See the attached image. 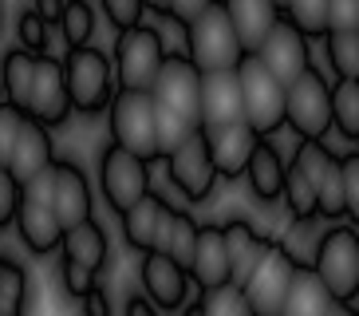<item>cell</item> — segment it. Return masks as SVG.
I'll return each instance as SVG.
<instances>
[{
    "label": "cell",
    "mask_w": 359,
    "mask_h": 316,
    "mask_svg": "<svg viewBox=\"0 0 359 316\" xmlns=\"http://www.w3.org/2000/svg\"><path fill=\"white\" fill-rule=\"evenodd\" d=\"M79 301H83V316H111V301H107V293L99 284H91Z\"/></svg>",
    "instance_id": "obj_45"
},
{
    "label": "cell",
    "mask_w": 359,
    "mask_h": 316,
    "mask_svg": "<svg viewBox=\"0 0 359 316\" xmlns=\"http://www.w3.org/2000/svg\"><path fill=\"white\" fill-rule=\"evenodd\" d=\"M150 99L170 111L186 115L190 123H198V95H201V72L190 63V55L182 52H166L158 63V72L150 79Z\"/></svg>",
    "instance_id": "obj_10"
},
{
    "label": "cell",
    "mask_w": 359,
    "mask_h": 316,
    "mask_svg": "<svg viewBox=\"0 0 359 316\" xmlns=\"http://www.w3.org/2000/svg\"><path fill=\"white\" fill-rule=\"evenodd\" d=\"M336 79H359V32H324Z\"/></svg>",
    "instance_id": "obj_33"
},
{
    "label": "cell",
    "mask_w": 359,
    "mask_h": 316,
    "mask_svg": "<svg viewBox=\"0 0 359 316\" xmlns=\"http://www.w3.org/2000/svg\"><path fill=\"white\" fill-rule=\"evenodd\" d=\"M20 44H24V52H32V55H40V52H48V40H52V32H48V24L36 16V12H20Z\"/></svg>",
    "instance_id": "obj_38"
},
{
    "label": "cell",
    "mask_w": 359,
    "mask_h": 316,
    "mask_svg": "<svg viewBox=\"0 0 359 316\" xmlns=\"http://www.w3.org/2000/svg\"><path fill=\"white\" fill-rule=\"evenodd\" d=\"M0 99H4V91H0Z\"/></svg>",
    "instance_id": "obj_52"
},
{
    "label": "cell",
    "mask_w": 359,
    "mask_h": 316,
    "mask_svg": "<svg viewBox=\"0 0 359 316\" xmlns=\"http://www.w3.org/2000/svg\"><path fill=\"white\" fill-rule=\"evenodd\" d=\"M190 281H198L201 289L229 281V253H225V233L222 225H201L198 221V245H194V261H190Z\"/></svg>",
    "instance_id": "obj_19"
},
{
    "label": "cell",
    "mask_w": 359,
    "mask_h": 316,
    "mask_svg": "<svg viewBox=\"0 0 359 316\" xmlns=\"http://www.w3.org/2000/svg\"><path fill=\"white\" fill-rule=\"evenodd\" d=\"M99 190H103L107 206L123 213L150 190V162L115 147V143H107L103 154H99Z\"/></svg>",
    "instance_id": "obj_9"
},
{
    "label": "cell",
    "mask_w": 359,
    "mask_h": 316,
    "mask_svg": "<svg viewBox=\"0 0 359 316\" xmlns=\"http://www.w3.org/2000/svg\"><path fill=\"white\" fill-rule=\"evenodd\" d=\"M32 12L40 16L43 24H55V20H60V12H64V0H36Z\"/></svg>",
    "instance_id": "obj_46"
},
{
    "label": "cell",
    "mask_w": 359,
    "mask_h": 316,
    "mask_svg": "<svg viewBox=\"0 0 359 316\" xmlns=\"http://www.w3.org/2000/svg\"><path fill=\"white\" fill-rule=\"evenodd\" d=\"M327 32H355L359 28V0H324Z\"/></svg>",
    "instance_id": "obj_41"
},
{
    "label": "cell",
    "mask_w": 359,
    "mask_h": 316,
    "mask_svg": "<svg viewBox=\"0 0 359 316\" xmlns=\"http://www.w3.org/2000/svg\"><path fill=\"white\" fill-rule=\"evenodd\" d=\"M222 4L229 12L237 36H241L245 52H257V44L264 40V32L280 20V4L276 0H222Z\"/></svg>",
    "instance_id": "obj_23"
},
{
    "label": "cell",
    "mask_w": 359,
    "mask_h": 316,
    "mask_svg": "<svg viewBox=\"0 0 359 316\" xmlns=\"http://www.w3.org/2000/svg\"><path fill=\"white\" fill-rule=\"evenodd\" d=\"M52 158H55L52 131L24 115L20 131H16V143H12V154H8V174L24 186V182L36 178L43 166H52Z\"/></svg>",
    "instance_id": "obj_18"
},
{
    "label": "cell",
    "mask_w": 359,
    "mask_h": 316,
    "mask_svg": "<svg viewBox=\"0 0 359 316\" xmlns=\"http://www.w3.org/2000/svg\"><path fill=\"white\" fill-rule=\"evenodd\" d=\"M99 4H103L107 20L115 24L118 32L142 24V12H147V4H142V0H99Z\"/></svg>",
    "instance_id": "obj_40"
},
{
    "label": "cell",
    "mask_w": 359,
    "mask_h": 316,
    "mask_svg": "<svg viewBox=\"0 0 359 316\" xmlns=\"http://www.w3.org/2000/svg\"><path fill=\"white\" fill-rule=\"evenodd\" d=\"M16 230H20V242L28 245L32 253H52L60 249V237H64V230H60V221H55L52 206L48 202H36V198H20V206H16Z\"/></svg>",
    "instance_id": "obj_20"
},
{
    "label": "cell",
    "mask_w": 359,
    "mask_h": 316,
    "mask_svg": "<svg viewBox=\"0 0 359 316\" xmlns=\"http://www.w3.org/2000/svg\"><path fill=\"white\" fill-rule=\"evenodd\" d=\"M276 4H280V8H285V0H276Z\"/></svg>",
    "instance_id": "obj_51"
},
{
    "label": "cell",
    "mask_w": 359,
    "mask_h": 316,
    "mask_svg": "<svg viewBox=\"0 0 359 316\" xmlns=\"http://www.w3.org/2000/svg\"><path fill=\"white\" fill-rule=\"evenodd\" d=\"M186 55H190V63L198 72L237 67V60L245 55L241 36H237V28H233L222 0H210V4L186 24Z\"/></svg>",
    "instance_id": "obj_2"
},
{
    "label": "cell",
    "mask_w": 359,
    "mask_h": 316,
    "mask_svg": "<svg viewBox=\"0 0 359 316\" xmlns=\"http://www.w3.org/2000/svg\"><path fill=\"white\" fill-rule=\"evenodd\" d=\"M111 143L138 158H158L154 150V99L150 91H135V87H118L111 95Z\"/></svg>",
    "instance_id": "obj_6"
},
{
    "label": "cell",
    "mask_w": 359,
    "mask_h": 316,
    "mask_svg": "<svg viewBox=\"0 0 359 316\" xmlns=\"http://www.w3.org/2000/svg\"><path fill=\"white\" fill-rule=\"evenodd\" d=\"M142 4H147V8H154L158 16H166V0H142Z\"/></svg>",
    "instance_id": "obj_48"
},
{
    "label": "cell",
    "mask_w": 359,
    "mask_h": 316,
    "mask_svg": "<svg viewBox=\"0 0 359 316\" xmlns=\"http://www.w3.org/2000/svg\"><path fill=\"white\" fill-rule=\"evenodd\" d=\"M280 198H285L288 213H292V221H308L316 218V190H312V182L300 174V170L288 162L285 166V186H280Z\"/></svg>",
    "instance_id": "obj_32"
},
{
    "label": "cell",
    "mask_w": 359,
    "mask_h": 316,
    "mask_svg": "<svg viewBox=\"0 0 359 316\" xmlns=\"http://www.w3.org/2000/svg\"><path fill=\"white\" fill-rule=\"evenodd\" d=\"M52 170H55L52 213L60 221V230H72V225L91 218V182H87V174L75 162H64V158H55Z\"/></svg>",
    "instance_id": "obj_16"
},
{
    "label": "cell",
    "mask_w": 359,
    "mask_h": 316,
    "mask_svg": "<svg viewBox=\"0 0 359 316\" xmlns=\"http://www.w3.org/2000/svg\"><path fill=\"white\" fill-rule=\"evenodd\" d=\"M16 206H20V182L8 174V166H0V230L12 225Z\"/></svg>",
    "instance_id": "obj_42"
},
{
    "label": "cell",
    "mask_w": 359,
    "mask_h": 316,
    "mask_svg": "<svg viewBox=\"0 0 359 316\" xmlns=\"http://www.w3.org/2000/svg\"><path fill=\"white\" fill-rule=\"evenodd\" d=\"M257 55H261V63L280 79V84H292L296 75L312 63V55H308V36L296 32L285 16L264 32V40L257 44Z\"/></svg>",
    "instance_id": "obj_13"
},
{
    "label": "cell",
    "mask_w": 359,
    "mask_h": 316,
    "mask_svg": "<svg viewBox=\"0 0 359 316\" xmlns=\"http://www.w3.org/2000/svg\"><path fill=\"white\" fill-rule=\"evenodd\" d=\"M327 103H332V126L348 143H355L359 138V79H336V87H327Z\"/></svg>",
    "instance_id": "obj_29"
},
{
    "label": "cell",
    "mask_w": 359,
    "mask_h": 316,
    "mask_svg": "<svg viewBox=\"0 0 359 316\" xmlns=\"http://www.w3.org/2000/svg\"><path fill=\"white\" fill-rule=\"evenodd\" d=\"M24 115L36 119L43 126H60L72 115V99H67V84H64V63L52 60L48 52L36 55V75H32V95Z\"/></svg>",
    "instance_id": "obj_12"
},
{
    "label": "cell",
    "mask_w": 359,
    "mask_h": 316,
    "mask_svg": "<svg viewBox=\"0 0 359 316\" xmlns=\"http://www.w3.org/2000/svg\"><path fill=\"white\" fill-rule=\"evenodd\" d=\"M308 269L320 277L336 305L355 308V293H359V233L351 225H332L327 233L316 237L312 261Z\"/></svg>",
    "instance_id": "obj_1"
},
{
    "label": "cell",
    "mask_w": 359,
    "mask_h": 316,
    "mask_svg": "<svg viewBox=\"0 0 359 316\" xmlns=\"http://www.w3.org/2000/svg\"><path fill=\"white\" fill-rule=\"evenodd\" d=\"M123 316H158V308H154V305H150V301H147V296H127V312H123Z\"/></svg>",
    "instance_id": "obj_47"
},
{
    "label": "cell",
    "mask_w": 359,
    "mask_h": 316,
    "mask_svg": "<svg viewBox=\"0 0 359 316\" xmlns=\"http://www.w3.org/2000/svg\"><path fill=\"white\" fill-rule=\"evenodd\" d=\"M225 233V253H229V281L241 284V277L249 273L257 265V257H261L264 249H269V237H261V233H253V225L249 221H225L222 225Z\"/></svg>",
    "instance_id": "obj_25"
},
{
    "label": "cell",
    "mask_w": 359,
    "mask_h": 316,
    "mask_svg": "<svg viewBox=\"0 0 359 316\" xmlns=\"http://www.w3.org/2000/svg\"><path fill=\"white\" fill-rule=\"evenodd\" d=\"M205 4H210V0H166V16H170V20H178L182 28H186V24H190L194 16L205 8Z\"/></svg>",
    "instance_id": "obj_44"
},
{
    "label": "cell",
    "mask_w": 359,
    "mask_h": 316,
    "mask_svg": "<svg viewBox=\"0 0 359 316\" xmlns=\"http://www.w3.org/2000/svg\"><path fill=\"white\" fill-rule=\"evenodd\" d=\"M237 87H241V115L257 135H276L285 126V84L261 63L257 52L237 60Z\"/></svg>",
    "instance_id": "obj_3"
},
{
    "label": "cell",
    "mask_w": 359,
    "mask_h": 316,
    "mask_svg": "<svg viewBox=\"0 0 359 316\" xmlns=\"http://www.w3.org/2000/svg\"><path fill=\"white\" fill-rule=\"evenodd\" d=\"M162 55H166V44H162L158 28H147V24H135V28H123L115 40V55H111V67L118 72V84L135 87V91H147L154 72H158Z\"/></svg>",
    "instance_id": "obj_8"
},
{
    "label": "cell",
    "mask_w": 359,
    "mask_h": 316,
    "mask_svg": "<svg viewBox=\"0 0 359 316\" xmlns=\"http://www.w3.org/2000/svg\"><path fill=\"white\" fill-rule=\"evenodd\" d=\"M201 135H205L210 162L217 170V178H241L245 162L253 154V143L261 138L245 119H233V123H222V126H201Z\"/></svg>",
    "instance_id": "obj_14"
},
{
    "label": "cell",
    "mask_w": 359,
    "mask_h": 316,
    "mask_svg": "<svg viewBox=\"0 0 359 316\" xmlns=\"http://www.w3.org/2000/svg\"><path fill=\"white\" fill-rule=\"evenodd\" d=\"M60 277H64V289L75 296V301H79V296H83L91 284H95V273H91V269H83V265L67 261V257H64V269H60Z\"/></svg>",
    "instance_id": "obj_43"
},
{
    "label": "cell",
    "mask_w": 359,
    "mask_h": 316,
    "mask_svg": "<svg viewBox=\"0 0 359 316\" xmlns=\"http://www.w3.org/2000/svg\"><path fill=\"white\" fill-rule=\"evenodd\" d=\"M285 126L300 138H324L332 126V103H327V79L308 63L292 84H285Z\"/></svg>",
    "instance_id": "obj_7"
},
{
    "label": "cell",
    "mask_w": 359,
    "mask_h": 316,
    "mask_svg": "<svg viewBox=\"0 0 359 316\" xmlns=\"http://www.w3.org/2000/svg\"><path fill=\"white\" fill-rule=\"evenodd\" d=\"M194 245H198V221H194V213L170 210V206H166V213H162V221H158V230H154V245H150V249L166 253L170 261H178L182 269H190Z\"/></svg>",
    "instance_id": "obj_22"
},
{
    "label": "cell",
    "mask_w": 359,
    "mask_h": 316,
    "mask_svg": "<svg viewBox=\"0 0 359 316\" xmlns=\"http://www.w3.org/2000/svg\"><path fill=\"white\" fill-rule=\"evenodd\" d=\"M166 170H170V182L186 194L190 202H205L213 198V186H217V170L210 162V147H205V135L190 131V138L182 143L178 150L166 154Z\"/></svg>",
    "instance_id": "obj_11"
},
{
    "label": "cell",
    "mask_w": 359,
    "mask_h": 316,
    "mask_svg": "<svg viewBox=\"0 0 359 316\" xmlns=\"http://www.w3.org/2000/svg\"><path fill=\"white\" fill-rule=\"evenodd\" d=\"M339 194H344V218H359V154H339Z\"/></svg>",
    "instance_id": "obj_37"
},
{
    "label": "cell",
    "mask_w": 359,
    "mask_h": 316,
    "mask_svg": "<svg viewBox=\"0 0 359 316\" xmlns=\"http://www.w3.org/2000/svg\"><path fill=\"white\" fill-rule=\"evenodd\" d=\"M280 16L296 32H304V36H324L327 32V4L324 0H285Z\"/></svg>",
    "instance_id": "obj_36"
},
{
    "label": "cell",
    "mask_w": 359,
    "mask_h": 316,
    "mask_svg": "<svg viewBox=\"0 0 359 316\" xmlns=\"http://www.w3.org/2000/svg\"><path fill=\"white\" fill-rule=\"evenodd\" d=\"M332 293H327L320 277L312 269H296V281L288 289L285 305H280V316H327L332 312Z\"/></svg>",
    "instance_id": "obj_27"
},
{
    "label": "cell",
    "mask_w": 359,
    "mask_h": 316,
    "mask_svg": "<svg viewBox=\"0 0 359 316\" xmlns=\"http://www.w3.org/2000/svg\"><path fill=\"white\" fill-rule=\"evenodd\" d=\"M64 63V84H67V99L79 115H99L107 111L111 95H115V67H111V55L83 44V48H72Z\"/></svg>",
    "instance_id": "obj_4"
},
{
    "label": "cell",
    "mask_w": 359,
    "mask_h": 316,
    "mask_svg": "<svg viewBox=\"0 0 359 316\" xmlns=\"http://www.w3.org/2000/svg\"><path fill=\"white\" fill-rule=\"evenodd\" d=\"M0 20H4V16H0Z\"/></svg>",
    "instance_id": "obj_53"
},
{
    "label": "cell",
    "mask_w": 359,
    "mask_h": 316,
    "mask_svg": "<svg viewBox=\"0 0 359 316\" xmlns=\"http://www.w3.org/2000/svg\"><path fill=\"white\" fill-rule=\"evenodd\" d=\"M198 305H201V316H253L249 301L241 296V289H237L233 281L213 284V289H201Z\"/></svg>",
    "instance_id": "obj_34"
},
{
    "label": "cell",
    "mask_w": 359,
    "mask_h": 316,
    "mask_svg": "<svg viewBox=\"0 0 359 316\" xmlns=\"http://www.w3.org/2000/svg\"><path fill=\"white\" fill-rule=\"evenodd\" d=\"M32 75H36V55L24 52V48H12L4 60H0V91L12 107H28V95H32Z\"/></svg>",
    "instance_id": "obj_28"
},
{
    "label": "cell",
    "mask_w": 359,
    "mask_h": 316,
    "mask_svg": "<svg viewBox=\"0 0 359 316\" xmlns=\"http://www.w3.org/2000/svg\"><path fill=\"white\" fill-rule=\"evenodd\" d=\"M285 158H280V150L269 143V138H257L253 143V154H249V162H245V174H249V186H253V194L261 202H276L280 198V186H285Z\"/></svg>",
    "instance_id": "obj_24"
},
{
    "label": "cell",
    "mask_w": 359,
    "mask_h": 316,
    "mask_svg": "<svg viewBox=\"0 0 359 316\" xmlns=\"http://www.w3.org/2000/svg\"><path fill=\"white\" fill-rule=\"evenodd\" d=\"M182 316H201V305H198V301H194V305L186 308V312H182Z\"/></svg>",
    "instance_id": "obj_50"
},
{
    "label": "cell",
    "mask_w": 359,
    "mask_h": 316,
    "mask_svg": "<svg viewBox=\"0 0 359 316\" xmlns=\"http://www.w3.org/2000/svg\"><path fill=\"white\" fill-rule=\"evenodd\" d=\"M138 273H142L147 301H150L154 308H166V312H174V308L186 305V293H190V273H186L178 261H170L166 253L147 249V253H142Z\"/></svg>",
    "instance_id": "obj_15"
},
{
    "label": "cell",
    "mask_w": 359,
    "mask_h": 316,
    "mask_svg": "<svg viewBox=\"0 0 359 316\" xmlns=\"http://www.w3.org/2000/svg\"><path fill=\"white\" fill-rule=\"evenodd\" d=\"M20 123H24L20 107H12L8 99H0V166H8V154H12V143H16Z\"/></svg>",
    "instance_id": "obj_39"
},
{
    "label": "cell",
    "mask_w": 359,
    "mask_h": 316,
    "mask_svg": "<svg viewBox=\"0 0 359 316\" xmlns=\"http://www.w3.org/2000/svg\"><path fill=\"white\" fill-rule=\"evenodd\" d=\"M296 269H304V265H296L285 245L276 242L257 257V265L237 284L241 296L249 301V308H253V316H280V305H285L288 289L296 281Z\"/></svg>",
    "instance_id": "obj_5"
},
{
    "label": "cell",
    "mask_w": 359,
    "mask_h": 316,
    "mask_svg": "<svg viewBox=\"0 0 359 316\" xmlns=\"http://www.w3.org/2000/svg\"><path fill=\"white\" fill-rule=\"evenodd\" d=\"M166 206H170V202H162L158 194H150V190H147L135 206H127V210L118 213V218H123V237H127L130 249L147 253L150 245H154V230H158Z\"/></svg>",
    "instance_id": "obj_26"
},
{
    "label": "cell",
    "mask_w": 359,
    "mask_h": 316,
    "mask_svg": "<svg viewBox=\"0 0 359 316\" xmlns=\"http://www.w3.org/2000/svg\"><path fill=\"white\" fill-rule=\"evenodd\" d=\"M28 312V273L20 261L0 257V316H24Z\"/></svg>",
    "instance_id": "obj_30"
},
{
    "label": "cell",
    "mask_w": 359,
    "mask_h": 316,
    "mask_svg": "<svg viewBox=\"0 0 359 316\" xmlns=\"http://www.w3.org/2000/svg\"><path fill=\"white\" fill-rule=\"evenodd\" d=\"M60 249H64L67 261L83 265V269H91V273L107 269V261H111V237H107L103 225L91 221V218L79 221V225H72V230H64Z\"/></svg>",
    "instance_id": "obj_21"
},
{
    "label": "cell",
    "mask_w": 359,
    "mask_h": 316,
    "mask_svg": "<svg viewBox=\"0 0 359 316\" xmlns=\"http://www.w3.org/2000/svg\"><path fill=\"white\" fill-rule=\"evenodd\" d=\"M241 115V87L233 67L201 72V95H198V126H222Z\"/></svg>",
    "instance_id": "obj_17"
},
{
    "label": "cell",
    "mask_w": 359,
    "mask_h": 316,
    "mask_svg": "<svg viewBox=\"0 0 359 316\" xmlns=\"http://www.w3.org/2000/svg\"><path fill=\"white\" fill-rule=\"evenodd\" d=\"M327 316H355V308H348V305H332V312Z\"/></svg>",
    "instance_id": "obj_49"
},
{
    "label": "cell",
    "mask_w": 359,
    "mask_h": 316,
    "mask_svg": "<svg viewBox=\"0 0 359 316\" xmlns=\"http://www.w3.org/2000/svg\"><path fill=\"white\" fill-rule=\"evenodd\" d=\"M190 131H198V123H190L186 115H178V111H170L162 103H154V150H158V158L178 150L190 138Z\"/></svg>",
    "instance_id": "obj_31"
},
{
    "label": "cell",
    "mask_w": 359,
    "mask_h": 316,
    "mask_svg": "<svg viewBox=\"0 0 359 316\" xmlns=\"http://www.w3.org/2000/svg\"><path fill=\"white\" fill-rule=\"evenodd\" d=\"M55 24L64 28L67 48H83V44H91V36H95V12H91L87 0H64V12H60Z\"/></svg>",
    "instance_id": "obj_35"
}]
</instances>
